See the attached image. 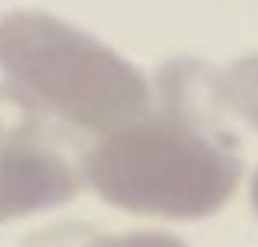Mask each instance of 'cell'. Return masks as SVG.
I'll list each match as a JSON object with an SVG mask.
<instances>
[{"label": "cell", "mask_w": 258, "mask_h": 247, "mask_svg": "<svg viewBox=\"0 0 258 247\" xmlns=\"http://www.w3.org/2000/svg\"><path fill=\"white\" fill-rule=\"evenodd\" d=\"M81 174L56 150H0V223L70 202Z\"/></svg>", "instance_id": "3"}, {"label": "cell", "mask_w": 258, "mask_h": 247, "mask_svg": "<svg viewBox=\"0 0 258 247\" xmlns=\"http://www.w3.org/2000/svg\"><path fill=\"white\" fill-rule=\"evenodd\" d=\"M0 73L52 119L98 139L154 112V84L122 52L45 11L0 18Z\"/></svg>", "instance_id": "2"}, {"label": "cell", "mask_w": 258, "mask_h": 247, "mask_svg": "<svg viewBox=\"0 0 258 247\" xmlns=\"http://www.w3.org/2000/svg\"><path fill=\"white\" fill-rule=\"evenodd\" d=\"M223 101L234 119L258 129V52L223 66Z\"/></svg>", "instance_id": "6"}, {"label": "cell", "mask_w": 258, "mask_h": 247, "mask_svg": "<svg viewBox=\"0 0 258 247\" xmlns=\"http://www.w3.org/2000/svg\"><path fill=\"white\" fill-rule=\"evenodd\" d=\"M52 115L21 87L0 80V150H52Z\"/></svg>", "instance_id": "5"}, {"label": "cell", "mask_w": 258, "mask_h": 247, "mask_svg": "<svg viewBox=\"0 0 258 247\" xmlns=\"http://www.w3.org/2000/svg\"><path fill=\"white\" fill-rule=\"evenodd\" d=\"M251 209H255V216H258V171L251 174Z\"/></svg>", "instance_id": "9"}, {"label": "cell", "mask_w": 258, "mask_h": 247, "mask_svg": "<svg viewBox=\"0 0 258 247\" xmlns=\"http://www.w3.org/2000/svg\"><path fill=\"white\" fill-rule=\"evenodd\" d=\"M101 247H188L174 233L161 230H133V233H101Z\"/></svg>", "instance_id": "8"}, {"label": "cell", "mask_w": 258, "mask_h": 247, "mask_svg": "<svg viewBox=\"0 0 258 247\" xmlns=\"http://www.w3.org/2000/svg\"><path fill=\"white\" fill-rule=\"evenodd\" d=\"M154 101L161 105V115H171L178 122L206 129L213 136H230L223 119L230 115L223 101V70L210 66L206 59H168L157 70L154 80Z\"/></svg>", "instance_id": "4"}, {"label": "cell", "mask_w": 258, "mask_h": 247, "mask_svg": "<svg viewBox=\"0 0 258 247\" xmlns=\"http://www.w3.org/2000/svg\"><path fill=\"white\" fill-rule=\"evenodd\" d=\"M25 247H101V230L84 226V223H59V226H45L42 233L28 237Z\"/></svg>", "instance_id": "7"}, {"label": "cell", "mask_w": 258, "mask_h": 247, "mask_svg": "<svg viewBox=\"0 0 258 247\" xmlns=\"http://www.w3.org/2000/svg\"><path fill=\"white\" fill-rule=\"evenodd\" d=\"M244 174L237 139L150 112L101 136L84 157L81 178L108 206L133 216L203 219L227 206Z\"/></svg>", "instance_id": "1"}]
</instances>
